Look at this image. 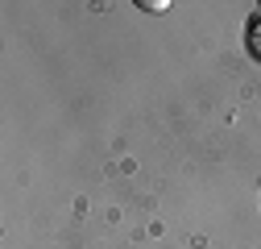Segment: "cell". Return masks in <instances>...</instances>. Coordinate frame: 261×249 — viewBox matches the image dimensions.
<instances>
[{
  "label": "cell",
  "instance_id": "2",
  "mask_svg": "<svg viewBox=\"0 0 261 249\" xmlns=\"http://www.w3.org/2000/svg\"><path fill=\"white\" fill-rule=\"evenodd\" d=\"M137 9H145V13H166L170 0H137Z\"/></svg>",
  "mask_w": 261,
  "mask_h": 249
},
{
  "label": "cell",
  "instance_id": "1",
  "mask_svg": "<svg viewBox=\"0 0 261 249\" xmlns=\"http://www.w3.org/2000/svg\"><path fill=\"white\" fill-rule=\"evenodd\" d=\"M249 46H253V54H261V21L257 17L249 21Z\"/></svg>",
  "mask_w": 261,
  "mask_h": 249
}]
</instances>
